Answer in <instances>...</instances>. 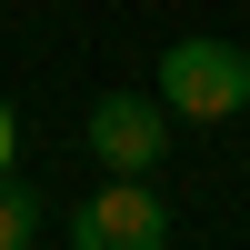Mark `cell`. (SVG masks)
<instances>
[{"label":"cell","mask_w":250,"mask_h":250,"mask_svg":"<svg viewBox=\"0 0 250 250\" xmlns=\"http://www.w3.org/2000/svg\"><path fill=\"white\" fill-rule=\"evenodd\" d=\"M170 130H180V110L160 90H100L90 120H80V140H90L100 170H160L170 160Z\"/></svg>","instance_id":"2"},{"label":"cell","mask_w":250,"mask_h":250,"mask_svg":"<svg viewBox=\"0 0 250 250\" xmlns=\"http://www.w3.org/2000/svg\"><path fill=\"white\" fill-rule=\"evenodd\" d=\"M30 230H40V190H30V180H10V170H0V250H20Z\"/></svg>","instance_id":"4"},{"label":"cell","mask_w":250,"mask_h":250,"mask_svg":"<svg viewBox=\"0 0 250 250\" xmlns=\"http://www.w3.org/2000/svg\"><path fill=\"white\" fill-rule=\"evenodd\" d=\"M70 240L80 250H170V200L150 190V170H110L70 210Z\"/></svg>","instance_id":"3"},{"label":"cell","mask_w":250,"mask_h":250,"mask_svg":"<svg viewBox=\"0 0 250 250\" xmlns=\"http://www.w3.org/2000/svg\"><path fill=\"white\" fill-rule=\"evenodd\" d=\"M0 170H10V100H0Z\"/></svg>","instance_id":"5"},{"label":"cell","mask_w":250,"mask_h":250,"mask_svg":"<svg viewBox=\"0 0 250 250\" xmlns=\"http://www.w3.org/2000/svg\"><path fill=\"white\" fill-rule=\"evenodd\" d=\"M160 100H170L180 120H240L250 110V50L240 40H210V30H190V40H170L160 50V80H150Z\"/></svg>","instance_id":"1"}]
</instances>
